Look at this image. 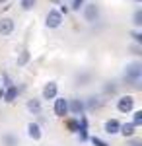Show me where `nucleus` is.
<instances>
[{
	"label": "nucleus",
	"instance_id": "1",
	"mask_svg": "<svg viewBox=\"0 0 142 146\" xmlns=\"http://www.w3.org/2000/svg\"><path fill=\"white\" fill-rule=\"evenodd\" d=\"M123 80L129 86L140 88V80H142V62L140 60H132V62H129L125 66V70H123Z\"/></svg>",
	"mask_w": 142,
	"mask_h": 146
},
{
	"label": "nucleus",
	"instance_id": "2",
	"mask_svg": "<svg viewBox=\"0 0 142 146\" xmlns=\"http://www.w3.org/2000/svg\"><path fill=\"white\" fill-rule=\"evenodd\" d=\"M64 22V18H62V14L56 10V8H51V10L47 12V18H45V25L49 27V29H58L60 25Z\"/></svg>",
	"mask_w": 142,
	"mask_h": 146
},
{
	"label": "nucleus",
	"instance_id": "3",
	"mask_svg": "<svg viewBox=\"0 0 142 146\" xmlns=\"http://www.w3.org/2000/svg\"><path fill=\"white\" fill-rule=\"evenodd\" d=\"M82 16H84V20H86L88 23H94L99 20V6L98 4H84L82 6Z\"/></svg>",
	"mask_w": 142,
	"mask_h": 146
},
{
	"label": "nucleus",
	"instance_id": "4",
	"mask_svg": "<svg viewBox=\"0 0 142 146\" xmlns=\"http://www.w3.org/2000/svg\"><path fill=\"white\" fill-rule=\"evenodd\" d=\"M53 113L56 117H64L68 115V98L64 96H56L53 100Z\"/></svg>",
	"mask_w": 142,
	"mask_h": 146
},
{
	"label": "nucleus",
	"instance_id": "5",
	"mask_svg": "<svg viewBox=\"0 0 142 146\" xmlns=\"http://www.w3.org/2000/svg\"><path fill=\"white\" fill-rule=\"evenodd\" d=\"M58 96V84H56L55 80H51V82H47L43 86V90H41V98L45 101H53Z\"/></svg>",
	"mask_w": 142,
	"mask_h": 146
},
{
	"label": "nucleus",
	"instance_id": "6",
	"mask_svg": "<svg viewBox=\"0 0 142 146\" xmlns=\"http://www.w3.org/2000/svg\"><path fill=\"white\" fill-rule=\"evenodd\" d=\"M134 98L132 96H121L117 100V111L119 113H131L134 109Z\"/></svg>",
	"mask_w": 142,
	"mask_h": 146
},
{
	"label": "nucleus",
	"instance_id": "7",
	"mask_svg": "<svg viewBox=\"0 0 142 146\" xmlns=\"http://www.w3.org/2000/svg\"><path fill=\"white\" fill-rule=\"evenodd\" d=\"M68 113L72 115H84L86 113V105H84V100H68Z\"/></svg>",
	"mask_w": 142,
	"mask_h": 146
},
{
	"label": "nucleus",
	"instance_id": "8",
	"mask_svg": "<svg viewBox=\"0 0 142 146\" xmlns=\"http://www.w3.org/2000/svg\"><path fill=\"white\" fill-rule=\"evenodd\" d=\"M27 136L35 140V142H39L41 138H43V131H41V125L31 121V123H27Z\"/></svg>",
	"mask_w": 142,
	"mask_h": 146
},
{
	"label": "nucleus",
	"instance_id": "9",
	"mask_svg": "<svg viewBox=\"0 0 142 146\" xmlns=\"http://www.w3.org/2000/svg\"><path fill=\"white\" fill-rule=\"evenodd\" d=\"M14 27H16V23L12 18H0V35L2 37H8V35L14 33Z\"/></svg>",
	"mask_w": 142,
	"mask_h": 146
},
{
	"label": "nucleus",
	"instance_id": "10",
	"mask_svg": "<svg viewBox=\"0 0 142 146\" xmlns=\"http://www.w3.org/2000/svg\"><path fill=\"white\" fill-rule=\"evenodd\" d=\"M78 123H80V129H78V133H76L78 140H80V142H86L88 138H90V136H88V119H86V115H82Z\"/></svg>",
	"mask_w": 142,
	"mask_h": 146
},
{
	"label": "nucleus",
	"instance_id": "11",
	"mask_svg": "<svg viewBox=\"0 0 142 146\" xmlns=\"http://www.w3.org/2000/svg\"><path fill=\"white\" fill-rule=\"evenodd\" d=\"M119 129H121V123L117 119H107L105 123H103V131L107 133V135H119Z\"/></svg>",
	"mask_w": 142,
	"mask_h": 146
},
{
	"label": "nucleus",
	"instance_id": "12",
	"mask_svg": "<svg viewBox=\"0 0 142 146\" xmlns=\"http://www.w3.org/2000/svg\"><path fill=\"white\" fill-rule=\"evenodd\" d=\"M18 94H20V90H18V86H8L6 90H4V98L2 100L6 101V103H12V101H16V98H18Z\"/></svg>",
	"mask_w": 142,
	"mask_h": 146
},
{
	"label": "nucleus",
	"instance_id": "13",
	"mask_svg": "<svg viewBox=\"0 0 142 146\" xmlns=\"http://www.w3.org/2000/svg\"><path fill=\"white\" fill-rule=\"evenodd\" d=\"M119 135H123L125 138H132V136L136 135V127H134L132 123H121Z\"/></svg>",
	"mask_w": 142,
	"mask_h": 146
},
{
	"label": "nucleus",
	"instance_id": "14",
	"mask_svg": "<svg viewBox=\"0 0 142 146\" xmlns=\"http://www.w3.org/2000/svg\"><path fill=\"white\" fill-rule=\"evenodd\" d=\"M0 140H2V146H18L20 144V138L16 135H12V133H4L0 136Z\"/></svg>",
	"mask_w": 142,
	"mask_h": 146
},
{
	"label": "nucleus",
	"instance_id": "15",
	"mask_svg": "<svg viewBox=\"0 0 142 146\" xmlns=\"http://www.w3.org/2000/svg\"><path fill=\"white\" fill-rule=\"evenodd\" d=\"M41 109H43V107H41V100H35V98H33V100L27 101V111L29 113H33V115H41Z\"/></svg>",
	"mask_w": 142,
	"mask_h": 146
},
{
	"label": "nucleus",
	"instance_id": "16",
	"mask_svg": "<svg viewBox=\"0 0 142 146\" xmlns=\"http://www.w3.org/2000/svg\"><path fill=\"white\" fill-rule=\"evenodd\" d=\"M84 105H86V111H94V109H98V107H99V98L92 96V98L84 100Z\"/></svg>",
	"mask_w": 142,
	"mask_h": 146
},
{
	"label": "nucleus",
	"instance_id": "17",
	"mask_svg": "<svg viewBox=\"0 0 142 146\" xmlns=\"http://www.w3.org/2000/svg\"><path fill=\"white\" fill-rule=\"evenodd\" d=\"M132 25H134L136 29H140V27H142V10H140V8L132 14Z\"/></svg>",
	"mask_w": 142,
	"mask_h": 146
},
{
	"label": "nucleus",
	"instance_id": "18",
	"mask_svg": "<svg viewBox=\"0 0 142 146\" xmlns=\"http://www.w3.org/2000/svg\"><path fill=\"white\" fill-rule=\"evenodd\" d=\"M20 6H22V10L29 12L37 6V0H20Z\"/></svg>",
	"mask_w": 142,
	"mask_h": 146
},
{
	"label": "nucleus",
	"instance_id": "19",
	"mask_svg": "<svg viewBox=\"0 0 142 146\" xmlns=\"http://www.w3.org/2000/svg\"><path fill=\"white\" fill-rule=\"evenodd\" d=\"M132 125L134 127H140L142 125V111L140 109H136V111L132 113Z\"/></svg>",
	"mask_w": 142,
	"mask_h": 146
},
{
	"label": "nucleus",
	"instance_id": "20",
	"mask_svg": "<svg viewBox=\"0 0 142 146\" xmlns=\"http://www.w3.org/2000/svg\"><path fill=\"white\" fill-rule=\"evenodd\" d=\"M66 127L70 129V133H78V129H80V123H78L76 119H68V121H66Z\"/></svg>",
	"mask_w": 142,
	"mask_h": 146
},
{
	"label": "nucleus",
	"instance_id": "21",
	"mask_svg": "<svg viewBox=\"0 0 142 146\" xmlns=\"http://www.w3.org/2000/svg\"><path fill=\"white\" fill-rule=\"evenodd\" d=\"M86 4V0H72L70 2V10H74V12H80L82 10V6Z\"/></svg>",
	"mask_w": 142,
	"mask_h": 146
},
{
	"label": "nucleus",
	"instance_id": "22",
	"mask_svg": "<svg viewBox=\"0 0 142 146\" xmlns=\"http://www.w3.org/2000/svg\"><path fill=\"white\" fill-rule=\"evenodd\" d=\"M90 142H92L94 146H111L109 142H105V140H103V138H99V136H92V138H90Z\"/></svg>",
	"mask_w": 142,
	"mask_h": 146
},
{
	"label": "nucleus",
	"instance_id": "23",
	"mask_svg": "<svg viewBox=\"0 0 142 146\" xmlns=\"http://www.w3.org/2000/svg\"><path fill=\"white\" fill-rule=\"evenodd\" d=\"M27 60H29V51H23L22 55H20V58H18V64L23 66V64H27Z\"/></svg>",
	"mask_w": 142,
	"mask_h": 146
},
{
	"label": "nucleus",
	"instance_id": "24",
	"mask_svg": "<svg viewBox=\"0 0 142 146\" xmlns=\"http://www.w3.org/2000/svg\"><path fill=\"white\" fill-rule=\"evenodd\" d=\"M131 37H132V41H134L136 45H142V33L138 31V29H136V31H132Z\"/></svg>",
	"mask_w": 142,
	"mask_h": 146
},
{
	"label": "nucleus",
	"instance_id": "25",
	"mask_svg": "<svg viewBox=\"0 0 142 146\" xmlns=\"http://www.w3.org/2000/svg\"><path fill=\"white\" fill-rule=\"evenodd\" d=\"M127 146H142V140H138V138H129Z\"/></svg>",
	"mask_w": 142,
	"mask_h": 146
},
{
	"label": "nucleus",
	"instance_id": "26",
	"mask_svg": "<svg viewBox=\"0 0 142 146\" xmlns=\"http://www.w3.org/2000/svg\"><path fill=\"white\" fill-rule=\"evenodd\" d=\"M2 78H4V86H6V88H8V86H12V82H10V78H8V74H4Z\"/></svg>",
	"mask_w": 142,
	"mask_h": 146
},
{
	"label": "nucleus",
	"instance_id": "27",
	"mask_svg": "<svg viewBox=\"0 0 142 146\" xmlns=\"http://www.w3.org/2000/svg\"><path fill=\"white\" fill-rule=\"evenodd\" d=\"M68 10H70V8H68V6H64V4H62V6H60V10H58V12H60V14H66V12H68Z\"/></svg>",
	"mask_w": 142,
	"mask_h": 146
},
{
	"label": "nucleus",
	"instance_id": "28",
	"mask_svg": "<svg viewBox=\"0 0 142 146\" xmlns=\"http://www.w3.org/2000/svg\"><path fill=\"white\" fill-rule=\"evenodd\" d=\"M2 98H4V90H0V101H2Z\"/></svg>",
	"mask_w": 142,
	"mask_h": 146
},
{
	"label": "nucleus",
	"instance_id": "29",
	"mask_svg": "<svg viewBox=\"0 0 142 146\" xmlns=\"http://www.w3.org/2000/svg\"><path fill=\"white\" fill-rule=\"evenodd\" d=\"M6 2H8V0H0V4H6Z\"/></svg>",
	"mask_w": 142,
	"mask_h": 146
},
{
	"label": "nucleus",
	"instance_id": "30",
	"mask_svg": "<svg viewBox=\"0 0 142 146\" xmlns=\"http://www.w3.org/2000/svg\"><path fill=\"white\" fill-rule=\"evenodd\" d=\"M136 2H142V0H136Z\"/></svg>",
	"mask_w": 142,
	"mask_h": 146
}]
</instances>
